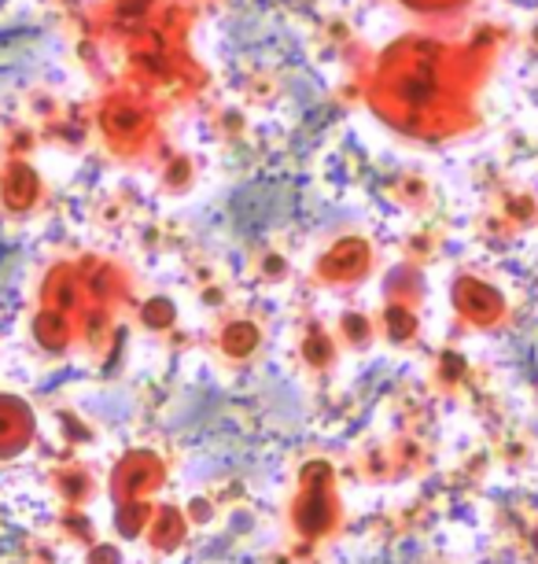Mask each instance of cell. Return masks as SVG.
I'll use <instances>...</instances> for the list:
<instances>
[{"mask_svg":"<svg viewBox=\"0 0 538 564\" xmlns=\"http://www.w3.org/2000/svg\"><path fill=\"white\" fill-rule=\"evenodd\" d=\"M30 432V417L19 410V402L0 399V451H12L26 440Z\"/></svg>","mask_w":538,"mask_h":564,"instance_id":"1","label":"cell"}]
</instances>
